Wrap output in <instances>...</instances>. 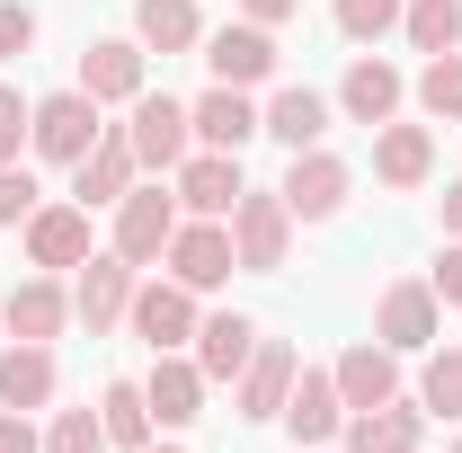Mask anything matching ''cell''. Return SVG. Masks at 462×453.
<instances>
[{"instance_id": "6da1fadb", "label": "cell", "mask_w": 462, "mask_h": 453, "mask_svg": "<svg viewBox=\"0 0 462 453\" xmlns=\"http://www.w3.org/2000/svg\"><path fill=\"white\" fill-rule=\"evenodd\" d=\"M293 249V214L276 187H240V205H231V258L249 267V276H276Z\"/></svg>"}, {"instance_id": "7a4b0ae2", "label": "cell", "mask_w": 462, "mask_h": 453, "mask_svg": "<svg viewBox=\"0 0 462 453\" xmlns=\"http://www.w3.org/2000/svg\"><path fill=\"white\" fill-rule=\"evenodd\" d=\"M240 152H187L170 170V196H178V214H196V223H231V205H240Z\"/></svg>"}, {"instance_id": "3957f363", "label": "cell", "mask_w": 462, "mask_h": 453, "mask_svg": "<svg viewBox=\"0 0 462 453\" xmlns=\"http://www.w3.org/2000/svg\"><path fill=\"white\" fill-rule=\"evenodd\" d=\"M134 258H98V249H89V258H80V284H71V320H80V329H89V338H107L116 320H125V311H134Z\"/></svg>"}, {"instance_id": "277c9868", "label": "cell", "mask_w": 462, "mask_h": 453, "mask_svg": "<svg viewBox=\"0 0 462 453\" xmlns=\"http://www.w3.org/2000/svg\"><path fill=\"white\" fill-rule=\"evenodd\" d=\"M170 231H178V196L170 187H125L116 196V258H134V267H152L161 249H170Z\"/></svg>"}, {"instance_id": "5b68a950", "label": "cell", "mask_w": 462, "mask_h": 453, "mask_svg": "<svg viewBox=\"0 0 462 453\" xmlns=\"http://www.w3.org/2000/svg\"><path fill=\"white\" fill-rule=\"evenodd\" d=\"M98 134H107V125H98V98H89V89H54V98H36V125H27V143H36L45 161H62V170H71Z\"/></svg>"}, {"instance_id": "8992f818", "label": "cell", "mask_w": 462, "mask_h": 453, "mask_svg": "<svg viewBox=\"0 0 462 453\" xmlns=\"http://www.w3.org/2000/svg\"><path fill=\"white\" fill-rule=\"evenodd\" d=\"M346 187H356V178H346V161L311 143V152H293V170H285V187H276V196H285L293 223H329V214L346 205Z\"/></svg>"}, {"instance_id": "52a82bcc", "label": "cell", "mask_w": 462, "mask_h": 453, "mask_svg": "<svg viewBox=\"0 0 462 453\" xmlns=\"http://www.w3.org/2000/svg\"><path fill=\"white\" fill-rule=\"evenodd\" d=\"M161 258H170V276L187 284V293H214V284H231V267H240V258H231V223H178Z\"/></svg>"}, {"instance_id": "ba28073f", "label": "cell", "mask_w": 462, "mask_h": 453, "mask_svg": "<svg viewBox=\"0 0 462 453\" xmlns=\"http://www.w3.org/2000/svg\"><path fill=\"white\" fill-rule=\"evenodd\" d=\"M125 320H134V338L152 347V356H170V347H187V338H196V293H187L178 276L134 284V311H125Z\"/></svg>"}, {"instance_id": "9c48e42d", "label": "cell", "mask_w": 462, "mask_h": 453, "mask_svg": "<svg viewBox=\"0 0 462 453\" xmlns=\"http://www.w3.org/2000/svg\"><path fill=\"white\" fill-rule=\"evenodd\" d=\"M134 178H143V161H134V134H125V125H107V134H98V143L71 161V205H116Z\"/></svg>"}, {"instance_id": "30bf717a", "label": "cell", "mask_w": 462, "mask_h": 453, "mask_svg": "<svg viewBox=\"0 0 462 453\" xmlns=\"http://www.w3.org/2000/svg\"><path fill=\"white\" fill-rule=\"evenodd\" d=\"M125 134H134V161H143V170H178L187 143H196L187 107H178V98H152V89L134 98V125H125Z\"/></svg>"}, {"instance_id": "8fae6325", "label": "cell", "mask_w": 462, "mask_h": 453, "mask_svg": "<svg viewBox=\"0 0 462 453\" xmlns=\"http://www.w3.org/2000/svg\"><path fill=\"white\" fill-rule=\"evenodd\" d=\"M293 347L285 338H258V356H249V374L231 383V400H240V418L249 427H267V418H285V392H293Z\"/></svg>"}, {"instance_id": "7c38bea8", "label": "cell", "mask_w": 462, "mask_h": 453, "mask_svg": "<svg viewBox=\"0 0 462 453\" xmlns=\"http://www.w3.org/2000/svg\"><path fill=\"white\" fill-rule=\"evenodd\" d=\"M205 62H214V80H223V89H258V80L276 71V36H267L258 18L214 27V36H205Z\"/></svg>"}, {"instance_id": "4fadbf2b", "label": "cell", "mask_w": 462, "mask_h": 453, "mask_svg": "<svg viewBox=\"0 0 462 453\" xmlns=\"http://www.w3.org/2000/svg\"><path fill=\"white\" fill-rule=\"evenodd\" d=\"M329 374H338L346 418H356V409H383V400H401V356H392L383 338H356L338 365H329Z\"/></svg>"}, {"instance_id": "5bb4252c", "label": "cell", "mask_w": 462, "mask_h": 453, "mask_svg": "<svg viewBox=\"0 0 462 453\" xmlns=\"http://www.w3.org/2000/svg\"><path fill=\"white\" fill-rule=\"evenodd\" d=\"M143 45H134V36H98V45H89V54H80V89H89V98H98V107H134V98H143Z\"/></svg>"}, {"instance_id": "9a60e30c", "label": "cell", "mask_w": 462, "mask_h": 453, "mask_svg": "<svg viewBox=\"0 0 462 453\" xmlns=\"http://www.w3.org/2000/svg\"><path fill=\"white\" fill-rule=\"evenodd\" d=\"M285 427L302 436V445H329V436L346 427V400H338V374H329V365H302V374H293Z\"/></svg>"}, {"instance_id": "2e32d148", "label": "cell", "mask_w": 462, "mask_h": 453, "mask_svg": "<svg viewBox=\"0 0 462 453\" xmlns=\"http://www.w3.org/2000/svg\"><path fill=\"white\" fill-rule=\"evenodd\" d=\"M374 338L392 356H427L436 347V284H392L383 311H374Z\"/></svg>"}, {"instance_id": "e0dca14e", "label": "cell", "mask_w": 462, "mask_h": 453, "mask_svg": "<svg viewBox=\"0 0 462 453\" xmlns=\"http://www.w3.org/2000/svg\"><path fill=\"white\" fill-rule=\"evenodd\" d=\"M143 400H152V427H187V418H205V365L196 356H152V383H143Z\"/></svg>"}, {"instance_id": "ac0fdd59", "label": "cell", "mask_w": 462, "mask_h": 453, "mask_svg": "<svg viewBox=\"0 0 462 453\" xmlns=\"http://www.w3.org/2000/svg\"><path fill=\"white\" fill-rule=\"evenodd\" d=\"M62 320H71V293H62L54 276H27L9 302H0V329H9V338H27V347H54Z\"/></svg>"}, {"instance_id": "d6986e66", "label": "cell", "mask_w": 462, "mask_h": 453, "mask_svg": "<svg viewBox=\"0 0 462 453\" xmlns=\"http://www.w3.org/2000/svg\"><path fill=\"white\" fill-rule=\"evenodd\" d=\"M249 356H258V320H249V311H214V320H196V365H205V383H240Z\"/></svg>"}, {"instance_id": "ffe728a7", "label": "cell", "mask_w": 462, "mask_h": 453, "mask_svg": "<svg viewBox=\"0 0 462 453\" xmlns=\"http://www.w3.org/2000/svg\"><path fill=\"white\" fill-rule=\"evenodd\" d=\"M418 436H427V409H409V400H383V409H356L338 427L346 453H418Z\"/></svg>"}, {"instance_id": "44dd1931", "label": "cell", "mask_w": 462, "mask_h": 453, "mask_svg": "<svg viewBox=\"0 0 462 453\" xmlns=\"http://www.w3.org/2000/svg\"><path fill=\"white\" fill-rule=\"evenodd\" d=\"M338 107H346V125H392L401 116V71L383 54H356L338 80Z\"/></svg>"}, {"instance_id": "7402d4cb", "label": "cell", "mask_w": 462, "mask_h": 453, "mask_svg": "<svg viewBox=\"0 0 462 453\" xmlns=\"http://www.w3.org/2000/svg\"><path fill=\"white\" fill-rule=\"evenodd\" d=\"M27 258L36 267H80L89 258V205H36L27 214Z\"/></svg>"}, {"instance_id": "603a6c76", "label": "cell", "mask_w": 462, "mask_h": 453, "mask_svg": "<svg viewBox=\"0 0 462 453\" xmlns=\"http://www.w3.org/2000/svg\"><path fill=\"white\" fill-rule=\"evenodd\" d=\"M187 125H196V143H205V152H240L249 134H267V125H258V107H249V89H223V80L187 107Z\"/></svg>"}, {"instance_id": "cb8c5ba5", "label": "cell", "mask_w": 462, "mask_h": 453, "mask_svg": "<svg viewBox=\"0 0 462 453\" xmlns=\"http://www.w3.org/2000/svg\"><path fill=\"white\" fill-rule=\"evenodd\" d=\"M427 170H436L427 125H374V178L383 187H427Z\"/></svg>"}, {"instance_id": "d4e9b609", "label": "cell", "mask_w": 462, "mask_h": 453, "mask_svg": "<svg viewBox=\"0 0 462 453\" xmlns=\"http://www.w3.org/2000/svg\"><path fill=\"white\" fill-rule=\"evenodd\" d=\"M134 45H143V54H187V45H205L196 0H134Z\"/></svg>"}, {"instance_id": "484cf974", "label": "cell", "mask_w": 462, "mask_h": 453, "mask_svg": "<svg viewBox=\"0 0 462 453\" xmlns=\"http://www.w3.org/2000/svg\"><path fill=\"white\" fill-rule=\"evenodd\" d=\"M258 125H267V134H276L285 152H311V143L329 134V98H320V89H276Z\"/></svg>"}, {"instance_id": "4316f807", "label": "cell", "mask_w": 462, "mask_h": 453, "mask_svg": "<svg viewBox=\"0 0 462 453\" xmlns=\"http://www.w3.org/2000/svg\"><path fill=\"white\" fill-rule=\"evenodd\" d=\"M54 400V347H9L0 356V409H45Z\"/></svg>"}, {"instance_id": "83f0119b", "label": "cell", "mask_w": 462, "mask_h": 453, "mask_svg": "<svg viewBox=\"0 0 462 453\" xmlns=\"http://www.w3.org/2000/svg\"><path fill=\"white\" fill-rule=\"evenodd\" d=\"M98 427H107V445H125V453L152 445V400H143V383H107V392H98Z\"/></svg>"}, {"instance_id": "f1b7e54d", "label": "cell", "mask_w": 462, "mask_h": 453, "mask_svg": "<svg viewBox=\"0 0 462 453\" xmlns=\"http://www.w3.org/2000/svg\"><path fill=\"white\" fill-rule=\"evenodd\" d=\"M401 36L418 45V54H454V45H462V0H409Z\"/></svg>"}, {"instance_id": "f546056e", "label": "cell", "mask_w": 462, "mask_h": 453, "mask_svg": "<svg viewBox=\"0 0 462 453\" xmlns=\"http://www.w3.org/2000/svg\"><path fill=\"white\" fill-rule=\"evenodd\" d=\"M418 409H427V418H462V347H427V374H418Z\"/></svg>"}, {"instance_id": "4dcf8cb0", "label": "cell", "mask_w": 462, "mask_h": 453, "mask_svg": "<svg viewBox=\"0 0 462 453\" xmlns=\"http://www.w3.org/2000/svg\"><path fill=\"white\" fill-rule=\"evenodd\" d=\"M418 107L436 116V125H462V54H427V71H418Z\"/></svg>"}, {"instance_id": "1f68e13d", "label": "cell", "mask_w": 462, "mask_h": 453, "mask_svg": "<svg viewBox=\"0 0 462 453\" xmlns=\"http://www.w3.org/2000/svg\"><path fill=\"white\" fill-rule=\"evenodd\" d=\"M409 0H338V36H356V45H383L392 27H401Z\"/></svg>"}, {"instance_id": "d6a6232c", "label": "cell", "mask_w": 462, "mask_h": 453, "mask_svg": "<svg viewBox=\"0 0 462 453\" xmlns=\"http://www.w3.org/2000/svg\"><path fill=\"white\" fill-rule=\"evenodd\" d=\"M45 453H107V427H98V409H54V427H45Z\"/></svg>"}, {"instance_id": "836d02e7", "label": "cell", "mask_w": 462, "mask_h": 453, "mask_svg": "<svg viewBox=\"0 0 462 453\" xmlns=\"http://www.w3.org/2000/svg\"><path fill=\"white\" fill-rule=\"evenodd\" d=\"M27 125H36V107H27V98H18V89L0 80V170L18 161V143H27Z\"/></svg>"}, {"instance_id": "e575fe53", "label": "cell", "mask_w": 462, "mask_h": 453, "mask_svg": "<svg viewBox=\"0 0 462 453\" xmlns=\"http://www.w3.org/2000/svg\"><path fill=\"white\" fill-rule=\"evenodd\" d=\"M27 45H36V9H27V0H0V62L27 54Z\"/></svg>"}, {"instance_id": "d590c367", "label": "cell", "mask_w": 462, "mask_h": 453, "mask_svg": "<svg viewBox=\"0 0 462 453\" xmlns=\"http://www.w3.org/2000/svg\"><path fill=\"white\" fill-rule=\"evenodd\" d=\"M27 214H36V178L9 161V170H0V223H27Z\"/></svg>"}, {"instance_id": "8d00e7d4", "label": "cell", "mask_w": 462, "mask_h": 453, "mask_svg": "<svg viewBox=\"0 0 462 453\" xmlns=\"http://www.w3.org/2000/svg\"><path fill=\"white\" fill-rule=\"evenodd\" d=\"M0 453H45V436L27 427V409H0Z\"/></svg>"}, {"instance_id": "74e56055", "label": "cell", "mask_w": 462, "mask_h": 453, "mask_svg": "<svg viewBox=\"0 0 462 453\" xmlns=\"http://www.w3.org/2000/svg\"><path fill=\"white\" fill-rule=\"evenodd\" d=\"M436 302H462V240H445V258H436Z\"/></svg>"}, {"instance_id": "f35d334b", "label": "cell", "mask_w": 462, "mask_h": 453, "mask_svg": "<svg viewBox=\"0 0 462 453\" xmlns=\"http://www.w3.org/2000/svg\"><path fill=\"white\" fill-rule=\"evenodd\" d=\"M302 0H240V18H258V27H285Z\"/></svg>"}, {"instance_id": "ab89813d", "label": "cell", "mask_w": 462, "mask_h": 453, "mask_svg": "<svg viewBox=\"0 0 462 453\" xmlns=\"http://www.w3.org/2000/svg\"><path fill=\"white\" fill-rule=\"evenodd\" d=\"M445 231H454V240H462V178H454V187H445Z\"/></svg>"}, {"instance_id": "60d3db41", "label": "cell", "mask_w": 462, "mask_h": 453, "mask_svg": "<svg viewBox=\"0 0 462 453\" xmlns=\"http://www.w3.org/2000/svg\"><path fill=\"white\" fill-rule=\"evenodd\" d=\"M143 453H187V445H143Z\"/></svg>"}, {"instance_id": "b9f144b4", "label": "cell", "mask_w": 462, "mask_h": 453, "mask_svg": "<svg viewBox=\"0 0 462 453\" xmlns=\"http://www.w3.org/2000/svg\"><path fill=\"white\" fill-rule=\"evenodd\" d=\"M454 453H462V436H454Z\"/></svg>"}]
</instances>
